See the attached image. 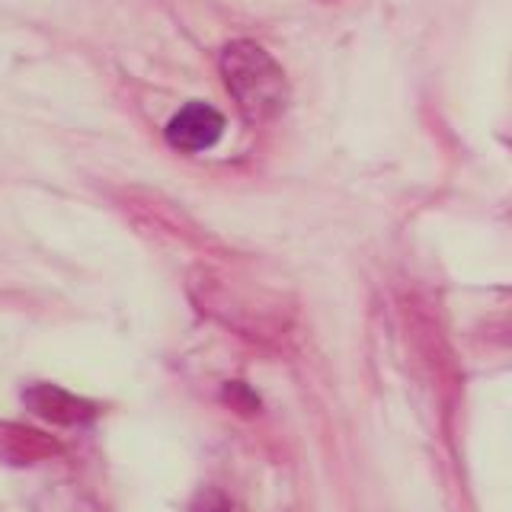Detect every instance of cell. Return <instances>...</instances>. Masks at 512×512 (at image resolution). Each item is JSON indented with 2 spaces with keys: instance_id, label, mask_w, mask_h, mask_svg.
Wrapping results in <instances>:
<instances>
[{
  "instance_id": "6da1fadb",
  "label": "cell",
  "mask_w": 512,
  "mask_h": 512,
  "mask_svg": "<svg viewBox=\"0 0 512 512\" xmlns=\"http://www.w3.org/2000/svg\"><path fill=\"white\" fill-rule=\"evenodd\" d=\"M221 77L247 119L269 122L285 109V100H288L285 74L256 42L240 39L224 48Z\"/></svg>"
},
{
  "instance_id": "7a4b0ae2",
  "label": "cell",
  "mask_w": 512,
  "mask_h": 512,
  "mask_svg": "<svg viewBox=\"0 0 512 512\" xmlns=\"http://www.w3.org/2000/svg\"><path fill=\"white\" fill-rule=\"evenodd\" d=\"M221 135H224V116L208 103H189L167 122L170 148L183 154L208 151Z\"/></svg>"
}]
</instances>
